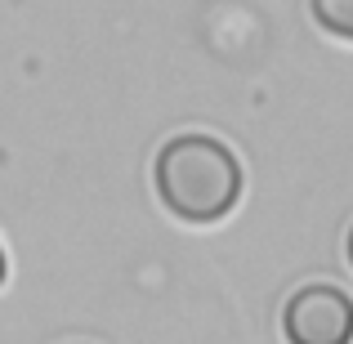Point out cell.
Masks as SVG:
<instances>
[{"mask_svg":"<svg viewBox=\"0 0 353 344\" xmlns=\"http://www.w3.org/2000/svg\"><path fill=\"white\" fill-rule=\"evenodd\" d=\"M0 282H5V246H0Z\"/></svg>","mask_w":353,"mask_h":344,"instance_id":"5","label":"cell"},{"mask_svg":"<svg viewBox=\"0 0 353 344\" xmlns=\"http://www.w3.org/2000/svg\"><path fill=\"white\" fill-rule=\"evenodd\" d=\"M345 250H349V264H353V228H349V241H345Z\"/></svg>","mask_w":353,"mask_h":344,"instance_id":"4","label":"cell"},{"mask_svg":"<svg viewBox=\"0 0 353 344\" xmlns=\"http://www.w3.org/2000/svg\"><path fill=\"white\" fill-rule=\"evenodd\" d=\"M309 9H313L322 32L353 45V0H309Z\"/></svg>","mask_w":353,"mask_h":344,"instance_id":"3","label":"cell"},{"mask_svg":"<svg viewBox=\"0 0 353 344\" xmlns=\"http://www.w3.org/2000/svg\"><path fill=\"white\" fill-rule=\"evenodd\" d=\"M286 344H353V300L331 282H309L282 309Z\"/></svg>","mask_w":353,"mask_h":344,"instance_id":"2","label":"cell"},{"mask_svg":"<svg viewBox=\"0 0 353 344\" xmlns=\"http://www.w3.org/2000/svg\"><path fill=\"white\" fill-rule=\"evenodd\" d=\"M157 197L183 224H219L241 197V161L215 134H174L161 143L152 165Z\"/></svg>","mask_w":353,"mask_h":344,"instance_id":"1","label":"cell"}]
</instances>
